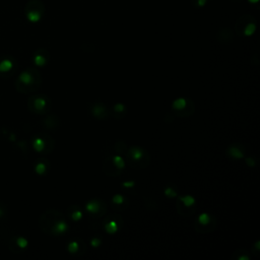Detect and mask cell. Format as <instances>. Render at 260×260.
I'll list each match as a JSON object with an SVG mask.
<instances>
[{"label": "cell", "mask_w": 260, "mask_h": 260, "mask_svg": "<svg viewBox=\"0 0 260 260\" xmlns=\"http://www.w3.org/2000/svg\"><path fill=\"white\" fill-rule=\"evenodd\" d=\"M40 227L50 235H62L68 230V225L62 214L56 211H48L42 214L39 221Z\"/></svg>", "instance_id": "obj_1"}, {"label": "cell", "mask_w": 260, "mask_h": 260, "mask_svg": "<svg viewBox=\"0 0 260 260\" xmlns=\"http://www.w3.org/2000/svg\"><path fill=\"white\" fill-rule=\"evenodd\" d=\"M41 76L35 68H28L24 71L16 80V89L23 93L28 94L36 91L41 85Z\"/></svg>", "instance_id": "obj_2"}, {"label": "cell", "mask_w": 260, "mask_h": 260, "mask_svg": "<svg viewBox=\"0 0 260 260\" xmlns=\"http://www.w3.org/2000/svg\"><path fill=\"white\" fill-rule=\"evenodd\" d=\"M130 166L134 169H144L149 163V157L145 150L140 146H132L127 153Z\"/></svg>", "instance_id": "obj_3"}, {"label": "cell", "mask_w": 260, "mask_h": 260, "mask_svg": "<svg viewBox=\"0 0 260 260\" xmlns=\"http://www.w3.org/2000/svg\"><path fill=\"white\" fill-rule=\"evenodd\" d=\"M256 28H257V24L255 19L249 15L242 16L235 24L236 33L242 37L252 36L255 33Z\"/></svg>", "instance_id": "obj_4"}, {"label": "cell", "mask_w": 260, "mask_h": 260, "mask_svg": "<svg viewBox=\"0 0 260 260\" xmlns=\"http://www.w3.org/2000/svg\"><path fill=\"white\" fill-rule=\"evenodd\" d=\"M51 102L45 95H35L28 101L30 111L34 114H45L49 111Z\"/></svg>", "instance_id": "obj_5"}, {"label": "cell", "mask_w": 260, "mask_h": 260, "mask_svg": "<svg viewBox=\"0 0 260 260\" xmlns=\"http://www.w3.org/2000/svg\"><path fill=\"white\" fill-rule=\"evenodd\" d=\"M45 12V6L40 0H31L25 7V17L31 23H38L42 20Z\"/></svg>", "instance_id": "obj_6"}, {"label": "cell", "mask_w": 260, "mask_h": 260, "mask_svg": "<svg viewBox=\"0 0 260 260\" xmlns=\"http://www.w3.org/2000/svg\"><path fill=\"white\" fill-rule=\"evenodd\" d=\"M18 61L11 56L0 57V77L8 79L16 74L18 71Z\"/></svg>", "instance_id": "obj_7"}, {"label": "cell", "mask_w": 260, "mask_h": 260, "mask_svg": "<svg viewBox=\"0 0 260 260\" xmlns=\"http://www.w3.org/2000/svg\"><path fill=\"white\" fill-rule=\"evenodd\" d=\"M215 226H216L215 218L207 213H201L197 217V221L195 223V229H196V231H198L200 233L212 232L214 230Z\"/></svg>", "instance_id": "obj_8"}, {"label": "cell", "mask_w": 260, "mask_h": 260, "mask_svg": "<svg viewBox=\"0 0 260 260\" xmlns=\"http://www.w3.org/2000/svg\"><path fill=\"white\" fill-rule=\"evenodd\" d=\"M33 147L40 154H48L53 148V142L47 135H37L33 139Z\"/></svg>", "instance_id": "obj_9"}, {"label": "cell", "mask_w": 260, "mask_h": 260, "mask_svg": "<svg viewBox=\"0 0 260 260\" xmlns=\"http://www.w3.org/2000/svg\"><path fill=\"white\" fill-rule=\"evenodd\" d=\"M87 212L94 217H101L106 212V207L100 199H93L86 205Z\"/></svg>", "instance_id": "obj_10"}, {"label": "cell", "mask_w": 260, "mask_h": 260, "mask_svg": "<svg viewBox=\"0 0 260 260\" xmlns=\"http://www.w3.org/2000/svg\"><path fill=\"white\" fill-rule=\"evenodd\" d=\"M34 63L37 66H44L49 61V53L45 49H39L34 54Z\"/></svg>", "instance_id": "obj_11"}, {"label": "cell", "mask_w": 260, "mask_h": 260, "mask_svg": "<svg viewBox=\"0 0 260 260\" xmlns=\"http://www.w3.org/2000/svg\"><path fill=\"white\" fill-rule=\"evenodd\" d=\"M244 154H245L244 148L240 144H232L227 149V155L230 158L235 159V160H239V159L244 158Z\"/></svg>", "instance_id": "obj_12"}, {"label": "cell", "mask_w": 260, "mask_h": 260, "mask_svg": "<svg viewBox=\"0 0 260 260\" xmlns=\"http://www.w3.org/2000/svg\"><path fill=\"white\" fill-rule=\"evenodd\" d=\"M190 103V101L184 99V98H180V99H177L174 103H173V110L178 113V115H181L183 114L184 110H187V108L189 107L188 104ZM193 104L191 103L190 106H192Z\"/></svg>", "instance_id": "obj_13"}, {"label": "cell", "mask_w": 260, "mask_h": 260, "mask_svg": "<svg viewBox=\"0 0 260 260\" xmlns=\"http://www.w3.org/2000/svg\"><path fill=\"white\" fill-rule=\"evenodd\" d=\"M91 112L93 116L97 117L98 119H104L107 116V108L104 104L97 103L91 106Z\"/></svg>", "instance_id": "obj_14"}, {"label": "cell", "mask_w": 260, "mask_h": 260, "mask_svg": "<svg viewBox=\"0 0 260 260\" xmlns=\"http://www.w3.org/2000/svg\"><path fill=\"white\" fill-rule=\"evenodd\" d=\"M121 223V217L118 218L117 220H111V216H109V218H107V221L105 222V225H104V228H105V231L107 233H109V234H114V233H116L119 228H120V224Z\"/></svg>", "instance_id": "obj_15"}, {"label": "cell", "mask_w": 260, "mask_h": 260, "mask_svg": "<svg viewBox=\"0 0 260 260\" xmlns=\"http://www.w3.org/2000/svg\"><path fill=\"white\" fill-rule=\"evenodd\" d=\"M49 162L45 159H40L36 162V165H35V171L37 174L39 175H44L45 173H47L48 171V167H49Z\"/></svg>", "instance_id": "obj_16"}, {"label": "cell", "mask_w": 260, "mask_h": 260, "mask_svg": "<svg viewBox=\"0 0 260 260\" xmlns=\"http://www.w3.org/2000/svg\"><path fill=\"white\" fill-rule=\"evenodd\" d=\"M217 38L221 42H230V41L233 39V33L229 29H223L218 32Z\"/></svg>", "instance_id": "obj_17"}, {"label": "cell", "mask_w": 260, "mask_h": 260, "mask_svg": "<svg viewBox=\"0 0 260 260\" xmlns=\"http://www.w3.org/2000/svg\"><path fill=\"white\" fill-rule=\"evenodd\" d=\"M68 213H70V216L72 221L78 222L81 217H83V213L77 208V207H71L68 211Z\"/></svg>", "instance_id": "obj_18"}, {"label": "cell", "mask_w": 260, "mask_h": 260, "mask_svg": "<svg viewBox=\"0 0 260 260\" xmlns=\"http://www.w3.org/2000/svg\"><path fill=\"white\" fill-rule=\"evenodd\" d=\"M111 160H112V163L114 167L120 172V170H123V168L125 167V163H124V160H123V158L120 156V155H116V156H113L111 157Z\"/></svg>", "instance_id": "obj_19"}, {"label": "cell", "mask_w": 260, "mask_h": 260, "mask_svg": "<svg viewBox=\"0 0 260 260\" xmlns=\"http://www.w3.org/2000/svg\"><path fill=\"white\" fill-rule=\"evenodd\" d=\"M112 204L113 205H120L121 207V205H123V204L128 205V202L124 196H122L120 194H116L112 198Z\"/></svg>", "instance_id": "obj_20"}, {"label": "cell", "mask_w": 260, "mask_h": 260, "mask_svg": "<svg viewBox=\"0 0 260 260\" xmlns=\"http://www.w3.org/2000/svg\"><path fill=\"white\" fill-rule=\"evenodd\" d=\"M79 247H80L79 242L71 241L70 244H68V251L71 253H76L77 251H79Z\"/></svg>", "instance_id": "obj_21"}, {"label": "cell", "mask_w": 260, "mask_h": 260, "mask_svg": "<svg viewBox=\"0 0 260 260\" xmlns=\"http://www.w3.org/2000/svg\"><path fill=\"white\" fill-rule=\"evenodd\" d=\"M28 241H26L24 238L23 237H19L16 239V242H15V245L18 246V248L21 250V249H24L25 248L26 246H28Z\"/></svg>", "instance_id": "obj_22"}, {"label": "cell", "mask_w": 260, "mask_h": 260, "mask_svg": "<svg viewBox=\"0 0 260 260\" xmlns=\"http://www.w3.org/2000/svg\"><path fill=\"white\" fill-rule=\"evenodd\" d=\"M113 109H114V112L116 114H124L125 113V110H126L125 106L123 105V104H121V103L114 105L113 106Z\"/></svg>", "instance_id": "obj_23"}, {"label": "cell", "mask_w": 260, "mask_h": 260, "mask_svg": "<svg viewBox=\"0 0 260 260\" xmlns=\"http://www.w3.org/2000/svg\"><path fill=\"white\" fill-rule=\"evenodd\" d=\"M165 194L168 196V197H176L178 195L177 191L174 187H171V186H168L166 187L165 189Z\"/></svg>", "instance_id": "obj_24"}, {"label": "cell", "mask_w": 260, "mask_h": 260, "mask_svg": "<svg viewBox=\"0 0 260 260\" xmlns=\"http://www.w3.org/2000/svg\"><path fill=\"white\" fill-rule=\"evenodd\" d=\"M209 0H192V4L196 7H203L208 3Z\"/></svg>", "instance_id": "obj_25"}, {"label": "cell", "mask_w": 260, "mask_h": 260, "mask_svg": "<svg viewBox=\"0 0 260 260\" xmlns=\"http://www.w3.org/2000/svg\"><path fill=\"white\" fill-rule=\"evenodd\" d=\"M101 243H102L101 239H99L97 237L92 239V241H91V245L93 246V247H99V246L101 245Z\"/></svg>", "instance_id": "obj_26"}, {"label": "cell", "mask_w": 260, "mask_h": 260, "mask_svg": "<svg viewBox=\"0 0 260 260\" xmlns=\"http://www.w3.org/2000/svg\"><path fill=\"white\" fill-rule=\"evenodd\" d=\"M246 163H247V165L250 166V167H254L256 165V162L252 158H247V159H246Z\"/></svg>", "instance_id": "obj_27"}, {"label": "cell", "mask_w": 260, "mask_h": 260, "mask_svg": "<svg viewBox=\"0 0 260 260\" xmlns=\"http://www.w3.org/2000/svg\"><path fill=\"white\" fill-rule=\"evenodd\" d=\"M134 185H135V183L133 181H128V182L122 183V186L125 187V188H132V187H134Z\"/></svg>", "instance_id": "obj_28"}, {"label": "cell", "mask_w": 260, "mask_h": 260, "mask_svg": "<svg viewBox=\"0 0 260 260\" xmlns=\"http://www.w3.org/2000/svg\"><path fill=\"white\" fill-rule=\"evenodd\" d=\"M258 1V0H250V2L251 3H255V2H257Z\"/></svg>", "instance_id": "obj_29"}]
</instances>
